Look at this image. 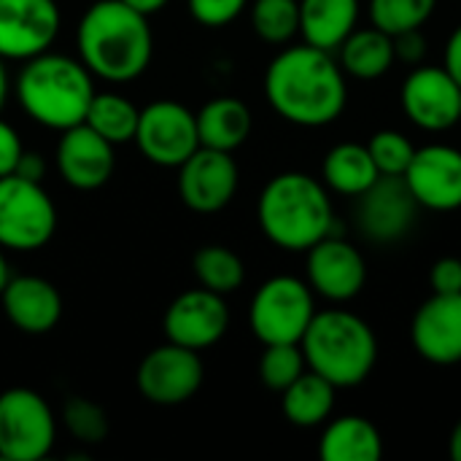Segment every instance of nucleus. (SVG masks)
I'll return each instance as SVG.
<instances>
[{
	"instance_id": "nucleus-1",
	"label": "nucleus",
	"mask_w": 461,
	"mask_h": 461,
	"mask_svg": "<svg viewBox=\"0 0 461 461\" xmlns=\"http://www.w3.org/2000/svg\"><path fill=\"white\" fill-rule=\"evenodd\" d=\"M273 111L297 127H327L346 111V73L332 51L311 43L289 46L265 70Z\"/></svg>"
},
{
	"instance_id": "nucleus-2",
	"label": "nucleus",
	"mask_w": 461,
	"mask_h": 461,
	"mask_svg": "<svg viewBox=\"0 0 461 461\" xmlns=\"http://www.w3.org/2000/svg\"><path fill=\"white\" fill-rule=\"evenodd\" d=\"M76 51L92 76L108 84L135 81L154 54L149 16L122 0H97L76 27Z\"/></svg>"
},
{
	"instance_id": "nucleus-3",
	"label": "nucleus",
	"mask_w": 461,
	"mask_h": 461,
	"mask_svg": "<svg viewBox=\"0 0 461 461\" xmlns=\"http://www.w3.org/2000/svg\"><path fill=\"white\" fill-rule=\"evenodd\" d=\"M257 219L270 243L284 251H308L327 235H340L335 227L330 189L308 173H278L270 178L257 203Z\"/></svg>"
},
{
	"instance_id": "nucleus-4",
	"label": "nucleus",
	"mask_w": 461,
	"mask_h": 461,
	"mask_svg": "<svg viewBox=\"0 0 461 461\" xmlns=\"http://www.w3.org/2000/svg\"><path fill=\"white\" fill-rule=\"evenodd\" d=\"M92 97V73L81 59L65 54L43 51L27 59L16 76V100L22 111L32 122L57 132L81 124Z\"/></svg>"
},
{
	"instance_id": "nucleus-5",
	"label": "nucleus",
	"mask_w": 461,
	"mask_h": 461,
	"mask_svg": "<svg viewBox=\"0 0 461 461\" xmlns=\"http://www.w3.org/2000/svg\"><path fill=\"white\" fill-rule=\"evenodd\" d=\"M300 348L308 370L327 378L335 389L359 386L378 362L373 327L351 311H316Z\"/></svg>"
},
{
	"instance_id": "nucleus-6",
	"label": "nucleus",
	"mask_w": 461,
	"mask_h": 461,
	"mask_svg": "<svg viewBox=\"0 0 461 461\" xmlns=\"http://www.w3.org/2000/svg\"><path fill=\"white\" fill-rule=\"evenodd\" d=\"M57 230V208L41 181L16 173L0 178V249L38 251Z\"/></svg>"
},
{
	"instance_id": "nucleus-7",
	"label": "nucleus",
	"mask_w": 461,
	"mask_h": 461,
	"mask_svg": "<svg viewBox=\"0 0 461 461\" xmlns=\"http://www.w3.org/2000/svg\"><path fill=\"white\" fill-rule=\"evenodd\" d=\"M316 316L313 289L294 276H276L265 281L249 308V324L265 346L300 343L311 319Z\"/></svg>"
},
{
	"instance_id": "nucleus-8",
	"label": "nucleus",
	"mask_w": 461,
	"mask_h": 461,
	"mask_svg": "<svg viewBox=\"0 0 461 461\" xmlns=\"http://www.w3.org/2000/svg\"><path fill=\"white\" fill-rule=\"evenodd\" d=\"M54 440L57 419L38 392L14 386L0 394V459H43L51 454Z\"/></svg>"
},
{
	"instance_id": "nucleus-9",
	"label": "nucleus",
	"mask_w": 461,
	"mask_h": 461,
	"mask_svg": "<svg viewBox=\"0 0 461 461\" xmlns=\"http://www.w3.org/2000/svg\"><path fill=\"white\" fill-rule=\"evenodd\" d=\"M135 143L151 165L178 167L200 149L197 116L176 100H157L140 108Z\"/></svg>"
},
{
	"instance_id": "nucleus-10",
	"label": "nucleus",
	"mask_w": 461,
	"mask_h": 461,
	"mask_svg": "<svg viewBox=\"0 0 461 461\" xmlns=\"http://www.w3.org/2000/svg\"><path fill=\"white\" fill-rule=\"evenodd\" d=\"M205 378V367L197 351L165 343L149 351L138 367V392L154 405H181L192 400Z\"/></svg>"
},
{
	"instance_id": "nucleus-11",
	"label": "nucleus",
	"mask_w": 461,
	"mask_h": 461,
	"mask_svg": "<svg viewBox=\"0 0 461 461\" xmlns=\"http://www.w3.org/2000/svg\"><path fill=\"white\" fill-rule=\"evenodd\" d=\"M357 200V224L373 243L402 240L413 230L421 208L402 176H378L375 184Z\"/></svg>"
},
{
	"instance_id": "nucleus-12",
	"label": "nucleus",
	"mask_w": 461,
	"mask_h": 461,
	"mask_svg": "<svg viewBox=\"0 0 461 461\" xmlns=\"http://www.w3.org/2000/svg\"><path fill=\"white\" fill-rule=\"evenodd\" d=\"M240 170L230 151L200 146L184 165H178L181 203L194 213L224 211L238 192Z\"/></svg>"
},
{
	"instance_id": "nucleus-13",
	"label": "nucleus",
	"mask_w": 461,
	"mask_h": 461,
	"mask_svg": "<svg viewBox=\"0 0 461 461\" xmlns=\"http://www.w3.org/2000/svg\"><path fill=\"white\" fill-rule=\"evenodd\" d=\"M400 97L405 116L427 132H443L461 122V86L446 68L416 65Z\"/></svg>"
},
{
	"instance_id": "nucleus-14",
	"label": "nucleus",
	"mask_w": 461,
	"mask_h": 461,
	"mask_svg": "<svg viewBox=\"0 0 461 461\" xmlns=\"http://www.w3.org/2000/svg\"><path fill=\"white\" fill-rule=\"evenodd\" d=\"M230 327V311L224 303V294H216L211 289H192L178 294L162 319L165 338L176 346L203 351L216 346Z\"/></svg>"
},
{
	"instance_id": "nucleus-15",
	"label": "nucleus",
	"mask_w": 461,
	"mask_h": 461,
	"mask_svg": "<svg viewBox=\"0 0 461 461\" xmlns=\"http://www.w3.org/2000/svg\"><path fill=\"white\" fill-rule=\"evenodd\" d=\"M59 22L54 0H0V57L27 62L49 51Z\"/></svg>"
},
{
	"instance_id": "nucleus-16",
	"label": "nucleus",
	"mask_w": 461,
	"mask_h": 461,
	"mask_svg": "<svg viewBox=\"0 0 461 461\" xmlns=\"http://www.w3.org/2000/svg\"><path fill=\"white\" fill-rule=\"evenodd\" d=\"M305 273L308 286L332 303L354 300L367 281V265L357 246H351L343 235H327L313 243L308 251Z\"/></svg>"
},
{
	"instance_id": "nucleus-17",
	"label": "nucleus",
	"mask_w": 461,
	"mask_h": 461,
	"mask_svg": "<svg viewBox=\"0 0 461 461\" xmlns=\"http://www.w3.org/2000/svg\"><path fill=\"white\" fill-rule=\"evenodd\" d=\"M421 208L451 213L461 208V151L454 146L429 143L416 149L402 176Z\"/></svg>"
},
{
	"instance_id": "nucleus-18",
	"label": "nucleus",
	"mask_w": 461,
	"mask_h": 461,
	"mask_svg": "<svg viewBox=\"0 0 461 461\" xmlns=\"http://www.w3.org/2000/svg\"><path fill=\"white\" fill-rule=\"evenodd\" d=\"M411 343L416 354L432 365L451 367L461 362V292L438 294L419 305L411 321Z\"/></svg>"
},
{
	"instance_id": "nucleus-19",
	"label": "nucleus",
	"mask_w": 461,
	"mask_h": 461,
	"mask_svg": "<svg viewBox=\"0 0 461 461\" xmlns=\"http://www.w3.org/2000/svg\"><path fill=\"white\" fill-rule=\"evenodd\" d=\"M54 162L68 186L78 192H95L105 186L108 178L113 176L116 157L113 143H108L86 122H81L76 127L62 130Z\"/></svg>"
},
{
	"instance_id": "nucleus-20",
	"label": "nucleus",
	"mask_w": 461,
	"mask_h": 461,
	"mask_svg": "<svg viewBox=\"0 0 461 461\" xmlns=\"http://www.w3.org/2000/svg\"><path fill=\"white\" fill-rule=\"evenodd\" d=\"M0 303L8 321L24 335H46L62 319L59 292L54 284L38 276L8 278L5 289L0 292Z\"/></svg>"
},
{
	"instance_id": "nucleus-21",
	"label": "nucleus",
	"mask_w": 461,
	"mask_h": 461,
	"mask_svg": "<svg viewBox=\"0 0 461 461\" xmlns=\"http://www.w3.org/2000/svg\"><path fill=\"white\" fill-rule=\"evenodd\" d=\"M357 22L359 0H300V35L316 49L335 54Z\"/></svg>"
},
{
	"instance_id": "nucleus-22",
	"label": "nucleus",
	"mask_w": 461,
	"mask_h": 461,
	"mask_svg": "<svg viewBox=\"0 0 461 461\" xmlns=\"http://www.w3.org/2000/svg\"><path fill=\"white\" fill-rule=\"evenodd\" d=\"M194 116H197L200 146L230 151V154L249 140L254 124L249 105L238 97H213Z\"/></svg>"
},
{
	"instance_id": "nucleus-23",
	"label": "nucleus",
	"mask_w": 461,
	"mask_h": 461,
	"mask_svg": "<svg viewBox=\"0 0 461 461\" xmlns=\"http://www.w3.org/2000/svg\"><path fill=\"white\" fill-rule=\"evenodd\" d=\"M319 454L324 461H378L384 456V438L365 416H340L327 424Z\"/></svg>"
},
{
	"instance_id": "nucleus-24",
	"label": "nucleus",
	"mask_w": 461,
	"mask_h": 461,
	"mask_svg": "<svg viewBox=\"0 0 461 461\" xmlns=\"http://www.w3.org/2000/svg\"><path fill=\"white\" fill-rule=\"evenodd\" d=\"M338 62L346 76H354L359 81H375L392 70L397 62L394 57V38L378 27L354 30L340 46H338Z\"/></svg>"
},
{
	"instance_id": "nucleus-25",
	"label": "nucleus",
	"mask_w": 461,
	"mask_h": 461,
	"mask_svg": "<svg viewBox=\"0 0 461 461\" xmlns=\"http://www.w3.org/2000/svg\"><path fill=\"white\" fill-rule=\"evenodd\" d=\"M378 176L381 173L367 146L362 143H338L335 149L327 151L324 165H321L324 186L346 197H359L375 184Z\"/></svg>"
},
{
	"instance_id": "nucleus-26",
	"label": "nucleus",
	"mask_w": 461,
	"mask_h": 461,
	"mask_svg": "<svg viewBox=\"0 0 461 461\" xmlns=\"http://www.w3.org/2000/svg\"><path fill=\"white\" fill-rule=\"evenodd\" d=\"M335 386L313 370H305L294 384L281 392V408L289 424L311 429L321 427L335 408Z\"/></svg>"
},
{
	"instance_id": "nucleus-27",
	"label": "nucleus",
	"mask_w": 461,
	"mask_h": 461,
	"mask_svg": "<svg viewBox=\"0 0 461 461\" xmlns=\"http://www.w3.org/2000/svg\"><path fill=\"white\" fill-rule=\"evenodd\" d=\"M138 116L140 108H135V103H130L124 95L116 92H95L89 108H86V124L103 135L108 143L119 146L127 140H135V130H138Z\"/></svg>"
},
{
	"instance_id": "nucleus-28",
	"label": "nucleus",
	"mask_w": 461,
	"mask_h": 461,
	"mask_svg": "<svg viewBox=\"0 0 461 461\" xmlns=\"http://www.w3.org/2000/svg\"><path fill=\"white\" fill-rule=\"evenodd\" d=\"M192 270L200 286L216 294H232L246 281L243 259L227 246H203L192 259Z\"/></svg>"
},
{
	"instance_id": "nucleus-29",
	"label": "nucleus",
	"mask_w": 461,
	"mask_h": 461,
	"mask_svg": "<svg viewBox=\"0 0 461 461\" xmlns=\"http://www.w3.org/2000/svg\"><path fill=\"white\" fill-rule=\"evenodd\" d=\"M251 27L265 43H289L300 32V0H254Z\"/></svg>"
},
{
	"instance_id": "nucleus-30",
	"label": "nucleus",
	"mask_w": 461,
	"mask_h": 461,
	"mask_svg": "<svg viewBox=\"0 0 461 461\" xmlns=\"http://www.w3.org/2000/svg\"><path fill=\"white\" fill-rule=\"evenodd\" d=\"M438 0H370L367 14L373 27L397 35L405 30L424 27L427 19L435 14Z\"/></svg>"
},
{
	"instance_id": "nucleus-31",
	"label": "nucleus",
	"mask_w": 461,
	"mask_h": 461,
	"mask_svg": "<svg viewBox=\"0 0 461 461\" xmlns=\"http://www.w3.org/2000/svg\"><path fill=\"white\" fill-rule=\"evenodd\" d=\"M305 367L308 365L300 343H276V346H265V354L259 359V378L267 389L284 392L305 373Z\"/></svg>"
},
{
	"instance_id": "nucleus-32",
	"label": "nucleus",
	"mask_w": 461,
	"mask_h": 461,
	"mask_svg": "<svg viewBox=\"0 0 461 461\" xmlns=\"http://www.w3.org/2000/svg\"><path fill=\"white\" fill-rule=\"evenodd\" d=\"M62 424H65V429L78 443H86V446L103 443L108 438V429H111L105 411L97 402L86 400V397H73V400L65 402V408H62Z\"/></svg>"
},
{
	"instance_id": "nucleus-33",
	"label": "nucleus",
	"mask_w": 461,
	"mask_h": 461,
	"mask_svg": "<svg viewBox=\"0 0 461 461\" xmlns=\"http://www.w3.org/2000/svg\"><path fill=\"white\" fill-rule=\"evenodd\" d=\"M367 151L381 176H405V170L416 154V146L400 130H378L367 140Z\"/></svg>"
},
{
	"instance_id": "nucleus-34",
	"label": "nucleus",
	"mask_w": 461,
	"mask_h": 461,
	"mask_svg": "<svg viewBox=\"0 0 461 461\" xmlns=\"http://www.w3.org/2000/svg\"><path fill=\"white\" fill-rule=\"evenodd\" d=\"M249 0H186L189 14L194 16V22L205 24V27H224L230 22H235Z\"/></svg>"
},
{
	"instance_id": "nucleus-35",
	"label": "nucleus",
	"mask_w": 461,
	"mask_h": 461,
	"mask_svg": "<svg viewBox=\"0 0 461 461\" xmlns=\"http://www.w3.org/2000/svg\"><path fill=\"white\" fill-rule=\"evenodd\" d=\"M432 292L438 294H459L461 292V259L459 257H443L432 265L429 273Z\"/></svg>"
},
{
	"instance_id": "nucleus-36",
	"label": "nucleus",
	"mask_w": 461,
	"mask_h": 461,
	"mask_svg": "<svg viewBox=\"0 0 461 461\" xmlns=\"http://www.w3.org/2000/svg\"><path fill=\"white\" fill-rule=\"evenodd\" d=\"M392 38H394V57L400 62H405V65H421V59L427 57V38H424L421 27L397 32Z\"/></svg>"
},
{
	"instance_id": "nucleus-37",
	"label": "nucleus",
	"mask_w": 461,
	"mask_h": 461,
	"mask_svg": "<svg viewBox=\"0 0 461 461\" xmlns=\"http://www.w3.org/2000/svg\"><path fill=\"white\" fill-rule=\"evenodd\" d=\"M22 140L16 135V130L0 119V178L3 176H11L19 165V157H22Z\"/></svg>"
},
{
	"instance_id": "nucleus-38",
	"label": "nucleus",
	"mask_w": 461,
	"mask_h": 461,
	"mask_svg": "<svg viewBox=\"0 0 461 461\" xmlns=\"http://www.w3.org/2000/svg\"><path fill=\"white\" fill-rule=\"evenodd\" d=\"M14 173L22 176V178H30V181H43V176H46V159L41 154H35V151H22L19 165H16Z\"/></svg>"
},
{
	"instance_id": "nucleus-39",
	"label": "nucleus",
	"mask_w": 461,
	"mask_h": 461,
	"mask_svg": "<svg viewBox=\"0 0 461 461\" xmlns=\"http://www.w3.org/2000/svg\"><path fill=\"white\" fill-rule=\"evenodd\" d=\"M443 68L454 76V81L461 86V24L451 32V38L446 43V65Z\"/></svg>"
},
{
	"instance_id": "nucleus-40",
	"label": "nucleus",
	"mask_w": 461,
	"mask_h": 461,
	"mask_svg": "<svg viewBox=\"0 0 461 461\" xmlns=\"http://www.w3.org/2000/svg\"><path fill=\"white\" fill-rule=\"evenodd\" d=\"M122 3H127L130 8H135V11L146 14V16H151L157 11H162L170 0H122Z\"/></svg>"
},
{
	"instance_id": "nucleus-41",
	"label": "nucleus",
	"mask_w": 461,
	"mask_h": 461,
	"mask_svg": "<svg viewBox=\"0 0 461 461\" xmlns=\"http://www.w3.org/2000/svg\"><path fill=\"white\" fill-rule=\"evenodd\" d=\"M448 451H451V459L461 461V421L454 427L451 432V440H448Z\"/></svg>"
},
{
	"instance_id": "nucleus-42",
	"label": "nucleus",
	"mask_w": 461,
	"mask_h": 461,
	"mask_svg": "<svg viewBox=\"0 0 461 461\" xmlns=\"http://www.w3.org/2000/svg\"><path fill=\"white\" fill-rule=\"evenodd\" d=\"M5 97H8V70H5V59L0 57V111L5 105Z\"/></svg>"
},
{
	"instance_id": "nucleus-43",
	"label": "nucleus",
	"mask_w": 461,
	"mask_h": 461,
	"mask_svg": "<svg viewBox=\"0 0 461 461\" xmlns=\"http://www.w3.org/2000/svg\"><path fill=\"white\" fill-rule=\"evenodd\" d=\"M8 262H5V254H3V249H0V292L5 289V284H8Z\"/></svg>"
}]
</instances>
